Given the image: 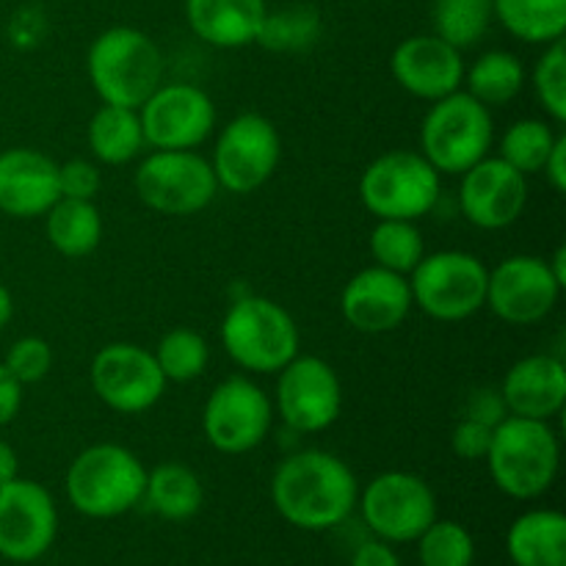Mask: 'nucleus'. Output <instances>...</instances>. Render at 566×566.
<instances>
[{"instance_id":"1","label":"nucleus","mask_w":566,"mask_h":566,"mask_svg":"<svg viewBox=\"0 0 566 566\" xmlns=\"http://www.w3.org/2000/svg\"><path fill=\"white\" fill-rule=\"evenodd\" d=\"M359 484L340 457L321 448L296 451L271 475V503L293 528L329 531L357 509Z\"/></svg>"},{"instance_id":"2","label":"nucleus","mask_w":566,"mask_h":566,"mask_svg":"<svg viewBox=\"0 0 566 566\" xmlns=\"http://www.w3.org/2000/svg\"><path fill=\"white\" fill-rule=\"evenodd\" d=\"M490 479L514 501H536L553 486L562 464V442L547 420L506 415L492 429L484 457Z\"/></svg>"},{"instance_id":"3","label":"nucleus","mask_w":566,"mask_h":566,"mask_svg":"<svg viewBox=\"0 0 566 566\" xmlns=\"http://www.w3.org/2000/svg\"><path fill=\"white\" fill-rule=\"evenodd\" d=\"M147 468L125 446L99 442L72 459L66 470V501L88 520H114L144 501Z\"/></svg>"},{"instance_id":"4","label":"nucleus","mask_w":566,"mask_h":566,"mask_svg":"<svg viewBox=\"0 0 566 566\" xmlns=\"http://www.w3.org/2000/svg\"><path fill=\"white\" fill-rule=\"evenodd\" d=\"M86 72L105 105L138 111L164 83V53L138 28L116 25L92 42Z\"/></svg>"},{"instance_id":"5","label":"nucleus","mask_w":566,"mask_h":566,"mask_svg":"<svg viewBox=\"0 0 566 566\" xmlns=\"http://www.w3.org/2000/svg\"><path fill=\"white\" fill-rule=\"evenodd\" d=\"M219 335L227 357L249 374H280L302 346L293 315L265 296L235 298Z\"/></svg>"},{"instance_id":"6","label":"nucleus","mask_w":566,"mask_h":566,"mask_svg":"<svg viewBox=\"0 0 566 566\" xmlns=\"http://www.w3.org/2000/svg\"><path fill=\"white\" fill-rule=\"evenodd\" d=\"M495 142L492 108L464 88L434 99L420 125V155L440 175H464L484 160Z\"/></svg>"},{"instance_id":"7","label":"nucleus","mask_w":566,"mask_h":566,"mask_svg":"<svg viewBox=\"0 0 566 566\" xmlns=\"http://www.w3.org/2000/svg\"><path fill=\"white\" fill-rule=\"evenodd\" d=\"M440 171L420 153L392 149L365 166L359 177V202L376 219L418 221L440 202Z\"/></svg>"},{"instance_id":"8","label":"nucleus","mask_w":566,"mask_h":566,"mask_svg":"<svg viewBox=\"0 0 566 566\" xmlns=\"http://www.w3.org/2000/svg\"><path fill=\"white\" fill-rule=\"evenodd\" d=\"M486 276L490 269L481 258L459 249L423 254L409 280L412 304L429 318L442 324L473 318L486 304Z\"/></svg>"},{"instance_id":"9","label":"nucleus","mask_w":566,"mask_h":566,"mask_svg":"<svg viewBox=\"0 0 566 566\" xmlns=\"http://www.w3.org/2000/svg\"><path fill=\"white\" fill-rule=\"evenodd\" d=\"M138 199L164 216L202 213L219 193L213 166L193 149H153L133 177Z\"/></svg>"},{"instance_id":"10","label":"nucleus","mask_w":566,"mask_h":566,"mask_svg":"<svg viewBox=\"0 0 566 566\" xmlns=\"http://www.w3.org/2000/svg\"><path fill=\"white\" fill-rule=\"evenodd\" d=\"M365 525L390 545L415 542L437 520V495L429 481L407 470H390L368 481L357 497Z\"/></svg>"},{"instance_id":"11","label":"nucleus","mask_w":566,"mask_h":566,"mask_svg":"<svg viewBox=\"0 0 566 566\" xmlns=\"http://www.w3.org/2000/svg\"><path fill=\"white\" fill-rule=\"evenodd\" d=\"M282 160V138L263 114H238L221 127L213 147V175L230 193H252L274 177Z\"/></svg>"},{"instance_id":"12","label":"nucleus","mask_w":566,"mask_h":566,"mask_svg":"<svg viewBox=\"0 0 566 566\" xmlns=\"http://www.w3.org/2000/svg\"><path fill=\"white\" fill-rule=\"evenodd\" d=\"M274 423V403L260 385L247 376L221 381L202 409V434L213 451L241 457L254 451L269 437Z\"/></svg>"},{"instance_id":"13","label":"nucleus","mask_w":566,"mask_h":566,"mask_svg":"<svg viewBox=\"0 0 566 566\" xmlns=\"http://www.w3.org/2000/svg\"><path fill=\"white\" fill-rule=\"evenodd\" d=\"M276 412L298 434H321L343 412V385L326 359L296 354L276 379Z\"/></svg>"},{"instance_id":"14","label":"nucleus","mask_w":566,"mask_h":566,"mask_svg":"<svg viewBox=\"0 0 566 566\" xmlns=\"http://www.w3.org/2000/svg\"><path fill=\"white\" fill-rule=\"evenodd\" d=\"M92 390L111 412L142 415L164 398L169 381L160 374L153 352L136 343H108L88 368Z\"/></svg>"},{"instance_id":"15","label":"nucleus","mask_w":566,"mask_h":566,"mask_svg":"<svg viewBox=\"0 0 566 566\" xmlns=\"http://www.w3.org/2000/svg\"><path fill=\"white\" fill-rule=\"evenodd\" d=\"M562 291V282L553 276L545 258L514 254L486 276L484 307L509 326H534L556 310Z\"/></svg>"},{"instance_id":"16","label":"nucleus","mask_w":566,"mask_h":566,"mask_svg":"<svg viewBox=\"0 0 566 566\" xmlns=\"http://www.w3.org/2000/svg\"><path fill=\"white\" fill-rule=\"evenodd\" d=\"M144 142L153 149H197L216 127V105L191 83H160L138 108Z\"/></svg>"},{"instance_id":"17","label":"nucleus","mask_w":566,"mask_h":566,"mask_svg":"<svg viewBox=\"0 0 566 566\" xmlns=\"http://www.w3.org/2000/svg\"><path fill=\"white\" fill-rule=\"evenodd\" d=\"M59 536V509L36 481L17 475L0 486V556L14 564L39 562Z\"/></svg>"},{"instance_id":"18","label":"nucleus","mask_w":566,"mask_h":566,"mask_svg":"<svg viewBox=\"0 0 566 566\" xmlns=\"http://www.w3.org/2000/svg\"><path fill=\"white\" fill-rule=\"evenodd\" d=\"M459 186V208L473 227L497 232L520 221L528 205V177L495 155L470 166Z\"/></svg>"},{"instance_id":"19","label":"nucleus","mask_w":566,"mask_h":566,"mask_svg":"<svg viewBox=\"0 0 566 566\" xmlns=\"http://www.w3.org/2000/svg\"><path fill=\"white\" fill-rule=\"evenodd\" d=\"M409 280L381 265L357 271L340 293V313L352 329L363 335H387L412 313Z\"/></svg>"},{"instance_id":"20","label":"nucleus","mask_w":566,"mask_h":566,"mask_svg":"<svg viewBox=\"0 0 566 566\" xmlns=\"http://www.w3.org/2000/svg\"><path fill=\"white\" fill-rule=\"evenodd\" d=\"M390 72L403 92L426 99V103H434V99H442L462 88V50H457L434 33L409 36L392 50Z\"/></svg>"},{"instance_id":"21","label":"nucleus","mask_w":566,"mask_h":566,"mask_svg":"<svg viewBox=\"0 0 566 566\" xmlns=\"http://www.w3.org/2000/svg\"><path fill=\"white\" fill-rule=\"evenodd\" d=\"M61 199L59 164L31 147L0 153V213L39 219Z\"/></svg>"},{"instance_id":"22","label":"nucleus","mask_w":566,"mask_h":566,"mask_svg":"<svg viewBox=\"0 0 566 566\" xmlns=\"http://www.w3.org/2000/svg\"><path fill=\"white\" fill-rule=\"evenodd\" d=\"M503 407L514 418L547 420L564 412L566 365L553 354H531L506 370L501 385Z\"/></svg>"},{"instance_id":"23","label":"nucleus","mask_w":566,"mask_h":566,"mask_svg":"<svg viewBox=\"0 0 566 566\" xmlns=\"http://www.w3.org/2000/svg\"><path fill=\"white\" fill-rule=\"evenodd\" d=\"M265 11V0H186V20L191 31L205 44L221 50L258 42Z\"/></svg>"},{"instance_id":"24","label":"nucleus","mask_w":566,"mask_h":566,"mask_svg":"<svg viewBox=\"0 0 566 566\" xmlns=\"http://www.w3.org/2000/svg\"><path fill=\"white\" fill-rule=\"evenodd\" d=\"M514 566H566V517L556 509L520 514L506 534Z\"/></svg>"},{"instance_id":"25","label":"nucleus","mask_w":566,"mask_h":566,"mask_svg":"<svg viewBox=\"0 0 566 566\" xmlns=\"http://www.w3.org/2000/svg\"><path fill=\"white\" fill-rule=\"evenodd\" d=\"M149 512L166 523H186L197 517L205 503V490L199 475L180 462H164L147 473L144 501Z\"/></svg>"},{"instance_id":"26","label":"nucleus","mask_w":566,"mask_h":566,"mask_svg":"<svg viewBox=\"0 0 566 566\" xmlns=\"http://www.w3.org/2000/svg\"><path fill=\"white\" fill-rule=\"evenodd\" d=\"M86 138L94 160L103 166L130 164L147 147L138 111L122 105H99L88 122Z\"/></svg>"},{"instance_id":"27","label":"nucleus","mask_w":566,"mask_h":566,"mask_svg":"<svg viewBox=\"0 0 566 566\" xmlns=\"http://www.w3.org/2000/svg\"><path fill=\"white\" fill-rule=\"evenodd\" d=\"M44 232H48V243L55 252L81 260L92 254L103 241V216L94 202L61 197L44 213Z\"/></svg>"},{"instance_id":"28","label":"nucleus","mask_w":566,"mask_h":566,"mask_svg":"<svg viewBox=\"0 0 566 566\" xmlns=\"http://www.w3.org/2000/svg\"><path fill=\"white\" fill-rule=\"evenodd\" d=\"M492 14L525 44H553L566 31V0H492Z\"/></svg>"},{"instance_id":"29","label":"nucleus","mask_w":566,"mask_h":566,"mask_svg":"<svg viewBox=\"0 0 566 566\" xmlns=\"http://www.w3.org/2000/svg\"><path fill=\"white\" fill-rule=\"evenodd\" d=\"M464 92L486 108L509 105L525 86V66L509 50H490L473 66H464Z\"/></svg>"},{"instance_id":"30","label":"nucleus","mask_w":566,"mask_h":566,"mask_svg":"<svg viewBox=\"0 0 566 566\" xmlns=\"http://www.w3.org/2000/svg\"><path fill=\"white\" fill-rule=\"evenodd\" d=\"M370 254L374 265H381L387 271L409 276L415 265L423 260L426 243L423 232L418 230L415 221L403 219H376V227L370 230Z\"/></svg>"},{"instance_id":"31","label":"nucleus","mask_w":566,"mask_h":566,"mask_svg":"<svg viewBox=\"0 0 566 566\" xmlns=\"http://www.w3.org/2000/svg\"><path fill=\"white\" fill-rule=\"evenodd\" d=\"M492 17V0H434L431 9L434 36L446 39L457 50L481 42L490 31Z\"/></svg>"},{"instance_id":"32","label":"nucleus","mask_w":566,"mask_h":566,"mask_svg":"<svg viewBox=\"0 0 566 566\" xmlns=\"http://www.w3.org/2000/svg\"><path fill=\"white\" fill-rule=\"evenodd\" d=\"M153 357L166 381L186 385V381L199 379L208 370L210 346L199 332L180 326V329H171L160 337Z\"/></svg>"},{"instance_id":"33","label":"nucleus","mask_w":566,"mask_h":566,"mask_svg":"<svg viewBox=\"0 0 566 566\" xmlns=\"http://www.w3.org/2000/svg\"><path fill=\"white\" fill-rule=\"evenodd\" d=\"M558 133L562 130H553V125H547V122L542 119L514 122V125H509L506 133H503L497 158L506 160L512 169H517L520 175L525 177L539 175L547 155H551L553 144H556Z\"/></svg>"},{"instance_id":"34","label":"nucleus","mask_w":566,"mask_h":566,"mask_svg":"<svg viewBox=\"0 0 566 566\" xmlns=\"http://www.w3.org/2000/svg\"><path fill=\"white\" fill-rule=\"evenodd\" d=\"M321 36V14L313 6H287L280 11H265L260 25L258 44L276 50V53H293L304 50Z\"/></svg>"},{"instance_id":"35","label":"nucleus","mask_w":566,"mask_h":566,"mask_svg":"<svg viewBox=\"0 0 566 566\" xmlns=\"http://www.w3.org/2000/svg\"><path fill=\"white\" fill-rule=\"evenodd\" d=\"M420 566H473L475 542L462 523L437 517L418 536Z\"/></svg>"},{"instance_id":"36","label":"nucleus","mask_w":566,"mask_h":566,"mask_svg":"<svg viewBox=\"0 0 566 566\" xmlns=\"http://www.w3.org/2000/svg\"><path fill=\"white\" fill-rule=\"evenodd\" d=\"M531 86H534L536 99L545 108L556 125L566 122V48L564 39L545 44V53L536 61L531 72Z\"/></svg>"},{"instance_id":"37","label":"nucleus","mask_w":566,"mask_h":566,"mask_svg":"<svg viewBox=\"0 0 566 566\" xmlns=\"http://www.w3.org/2000/svg\"><path fill=\"white\" fill-rule=\"evenodd\" d=\"M3 368L25 385H36L53 368V348H50L48 340L42 337H20V340L11 343V348L3 357Z\"/></svg>"},{"instance_id":"38","label":"nucleus","mask_w":566,"mask_h":566,"mask_svg":"<svg viewBox=\"0 0 566 566\" xmlns=\"http://www.w3.org/2000/svg\"><path fill=\"white\" fill-rule=\"evenodd\" d=\"M59 188L61 197L66 199H86L94 202V197L103 188V171L97 164L86 158H72L59 166Z\"/></svg>"},{"instance_id":"39","label":"nucleus","mask_w":566,"mask_h":566,"mask_svg":"<svg viewBox=\"0 0 566 566\" xmlns=\"http://www.w3.org/2000/svg\"><path fill=\"white\" fill-rule=\"evenodd\" d=\"M492 429H495V426H486L481 423V420L462 415L457 429L451 431L453 453H457L459 459H464V462H479V459H484L486 451H490Z\"/></svg>"},{"instance_id":"40","label":"nucleus","mask_w":566,"mask_h":566,"mask_svg":"<svg viewBox=\"0 0 566 566\" xmlns=\"http://www.w3.org/2000/svg\"><path fill=\"white\" fill-rule=\"evenodd\" d=\"M464 415H468V418L481 420V423H486V426H497L509 412H506V407H503L501 392L481 390V392H473V398H470Z\"/></svg>"},{"instance_id":"41","label":"nucleus","mask_w":566,"mask_h":566,"mask_svg":"<svg viewBox=\"0 0 566 566\" xmlns=\"http://www.w3.org/2000/svg\"><path fill=\"white\" fill-rule=\"evenodd\" d=\"M352 566H401V558L385 539H365L354 551Z\"/></svg>"},{"instance_id":"42","label":"nucleus","mask_w":566,"mask_h":566,"mask_svg":"<svg viewBox=\"0 0 566 566\" xmlns=\"http://www.w3.org/2000/svg\"><path fill=\"white\" fill-rule=\"evenodd\" d=\"M22 407V385L3 368L0 363V429L9 426L20 415Z\"/></svg>"},{"instance_id":"43","label":"nucleus","mask_w":566,"mask_h":566,"mask_svg":"<svg viewBox=\"0 0 566 566\" xmlns=\"http://www.w3.org/2000/svg\"><path fill=\"white\" fill-rule=\"evenodd\" d=\"M542 171H545V177H547V182H551L553 191L556 193L566 191V136L564 133H558L556 144H553V149H551V155H547Z\"/></svg>"},{"instance_id":"44","label":"nucleus","mask_w":566,"mask_h":566,"mask_svg":"<svg viewBox=\"0 0 566 566\" xmlns=\"http://www.w3.org/2000/svg\"><path fill=\"white\" fill-rule=\"evenodd\" d=\"M17 475H20V459H17V451L9 442L0 440V486L14 481Z\"/></svg>"},{"instance_id":"45","label":"nucleus","mask_w":566,"mask_h":566,"mask_svg":"<svg viewBox=\"0 0 566 566\" xmlns=\"http://www.w3.org/2000/svg\"><path fill=\"white\" fill-rule=\"evenodd\" d=\"M11 318H14V296H11L9 287L0 282V329H6Z\"/></svg>"},{"instance_id":"46","label":"nucleus","mask_w":566,"mask_h":566,"mask_svg":"<svg viewBox=\"0 0 566 566\" xmlns=\"http://www.w3.org/2000/svg\"><path fill=\"white\" fill-rule=\"evenodd\" d=\"M547 265H551L553 276H556V280L562 282V287H566V249L558 247L556 254H553V258L547 260Z\"/></svg>"}]
</instances>
